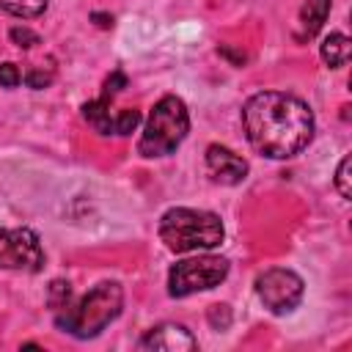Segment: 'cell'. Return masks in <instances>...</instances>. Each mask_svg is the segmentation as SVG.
I'll return each instance as SVG.
<instances>
[{
    "instance_id": "cell-1",
    "label": "cell",
    "mask_w": 352,
    "mask_h": 352,
    "mask_svg": "<svg viewBox=\"0 0 352 352\" xmlns=\"http://www.w3.org/2000/svg\"><path fill=\"white\" fill-rule=\"evenodd\" d=\"M242 126L248 143L261 157L289 160L311 143L314 113L300 96L283 91H261L245 102Z\"/></svg>"
},
{
    "instance_id": "cell-2",
    "label": "cell",
    "mask_w": 352,
    "mask_h": 352,
    "mask_svg": "<svg viewBox=\"0 0 352 352\" xmlns=\"http://www.w3.org/2000/svg\"><path fill=\"white\" fill-rule=\"evenodd\" d=\"M160 239L173 253H190V250H212L223 242L226 228L214 212L206 209H190L176 206L168 209L160 217Z\"/></svg>"
},
{
    "instance_id": "cell-3",
    "label": "cell",
    "mask_w": 352,
    "mask_h": 352,
    "mask_svg": "<svg viewBox=\"0 0 352 352\" xmlns=\"http://www.w3.org/2000/svg\"><path fill=\"white\" fill-rule=\"evenodd\" d=\"M121 305H124L121 283L102 280L77 305L60 308V314L55 316V324L74 338H94L121 314Z\"/></svg>"
},
{
    "instance_id": "cell-4",
    "label": "cell",
    "mask_w": 352,
    "mask_h": 352,
    "mask_svg": "<svg viewBox=\"0 0 352 352\" xmlns=\"http://www.w3.org/2000/svg\"><path fill=\"white\" fill-rule=\"evenodd\" d=\"M187 132H190L187 104L179 96L168 94L148 113V121H146L143 135L138 140V154L146 157V160L168 157L179 148V143L187 138Z\"/></svg>"
},
{
    "instance_id": "cell-5",
    "label": "cell",
    "mask_w": 352,
    "mask_h": 352,
    "mask_svg": "<svg viewBox=\"0 0 352 352\" xmlns=\"http://www.w3.org/2000/svg\"><path fill=\"white\" fill-rule=\"evenodd\" d=\"M228 275V258L223 256H195L176 261L168 272V294L170 297H187L195 292L214 289Z\"/></svg>"
},
{
    "instance_id": "cell-6",
    "label": "cell",
    "mask_w": 352,
    "mask_h": 352,
    "mask_svg": "<svg viewBox=\"0 0 352 352\" xmlns=\"http://www.w3.org/2000/svg\"><path fill=\"white\" fill-rule=\"evenodd\" d=\"M302 292H305L302 278H300L294 270H286V267L264 270V272L256 278V294H258V300L264 302V308H267L270 314H275V316L292 314V311L300 305Z\"/></svg>"
},
{
    "instance_id": "cell-7",
    "label": "cell",
    "mask_w": 352,
    "mask_h": 352,
    "mask_svg": "<svg viewBox=\"0 0 352 352\" xmlns=\"http://www.w3.org/2000/svg\"><path fill=\"white\" fill-rule=\"evenodd\" d=\"M0 267L38 272L44 267L38 234L30 228H0Z\"/></svg>"
},
{
    "instance_id": "cell-8",
    "label": "cell",
    "mask_w": 352,
    "mask_h": 352,
    "mask_svg": "<svg viewBox=\"0 0 352 352\" xmlns=\"http://www.w3.org/2000/svg\"><path fill=\"white\" fill-rule=\"evenodd\" d=\"M195 346H198L195 336L176 322H162L138 341V349H148V352H190Z\"/></svg>"
},
{
    "instance_id": "cell-9",
    "label": "cell",
    "mask_w": 352,
    "mask_h": 352,
    "mask_svg": "<svg viewBox=\"0 0 352 352\" xmlns=\"http://www.w3.org/2000/svg\"><path fill=\"white\" fill-rule=\"evenodd\" d=\"M206 168H209L212 179L220 184H239L248 176V162L220 143H212L206 148Z\"/></svg>"
},
{
    "instance_id": "cell-10",
    "label": "cell",
    "mask_w": 352,
    "mask_h": 352,
    "mask_svg": "<svg viewBox=\"0 0 352 352\" xmlns=\"http://www.w3.org/2000/svg\"><path fill=\"white\" fill-rule=\"evenodd\" d=\"M330 6H333V0H305L302 3V8H300V30H297L300 41H308L322 30V25H324V19L330 14Z\"/></svg>"
},
{
    "instance_id": "cell-11",
    "label": "cell",
    "mask_w": 352,
    "mask_h": 352,
    "mask_svg": "<svg viewBox=\"0 0 352 352\" xmlns=\"http://www.w3.org/2000/svg\"><path fill=\"white\" fill-rule=\"evenodd\" d=\"M319 55L330 69H341V66H346V60L352 55V41L344 33H330L319 47Z\"/></svg>"
},
{
    "instance_id": "cell-12",
    "label": "cell",
    "mask_w": 352,
    "mask_h": 352,
    "mask_svg": "<svg viewBox=\"0 0 352 352\" xmlns=\"http://www.w3.org/2000/svg\"><path fill=\"white\" fill-rule=\"evenodd\" d=\"M47 3L50 0H0V8L11 16L33 19V16H41L47 11Z\"/></svg>"
},
{
    "instance_id": "cell-13",
    "label": "cell",
    "mask_w": 352,
    "mask_h": 352,
    "mask_svg": "<svg viewBox=\"0 0 352 352\" xmlns=\"http://www.w3.org/2000/svg\"><path fill=\"white\" fill-rule=\"evenodd\" d=\"M138 124H140L138 110H118L110 118V135H129V132L138 129Z\"/></svg>"
},
{
    "instance_id": "cell-14",
    "label": "cell",
    "mask_w": 352,
    "mask_h": 352,
    "mask_svg": "<svg viewBox=\"0 0 352 352\" xmlns=\"http://www.w3.org/2000/svg\"><path fill=\"white\" fill-rule=\"evenodd\" d=\"M349 165H352V157L346 154L341 162H338V170H336V190H338V195L344 198V201H349L352 198V176H349Z\"/></svg>"
},
{
    "instance_id": "cell-15",
    "label": "cell",
    "mask_w": 352,
    "mask_h": 352,
    "mask_svg": "<svg viewBox=\"0 0 352 352\" xmlns=\"http://www.w3.org/2000/svg\"><path fill=\"white\" fill-rule=\"evenodd\" d=\"M69 297H72V289H69L66 280H52L50 283V308H55V311L66 308L69 305Z\"/></svg>"
},
{
    "instance_id": "cell-16",
    "label": "cell",
    "mask_w": 352,
    "mask_h": 352,
    "mask_svg": "<svg viewBox=\"0 0 352 352\" xmlns=\"http://www.w3.org/2000/svg\"><path fill=\"white\" fill-rule=\"evenodd\" d=\"M8 38H11L16 47H22V50H30V47H36V44L41 41L38 33H33L30 28H22V25L11 28V30H8Z\"/></svg>"
},
{
    "instance_id": "cell-17",
    "label": "cell",
    "mask_w": 352,
    "mask_h": 352,
    "mask_svg": "<svg viewBox=\"0 0 352 352\" xmlns=\"http://www.w3.org/2000/svg\"><path fill=\"white\" fill-rule=\"evenodd\" d=\"M22 82V72L16 63H0V85L3 88H16Z\"/></svg>"
},
{
    "instance_id": "cell-18",
    "label": "cell",
    "mask_w": 352,
    "mask_h": 352,
    "mask_svg": "<svg viewBox=\"0 0 352 352\" xmlns=\"http://www.w3.org/2000/svg\"><path fill=\"white\" fill-rule=\"evenodd\" d=\"M25 82H28V88L41 91V88H47V85L52 82V72H44V69H30V72L25 74Z\"/></svg>"
},
{
    "instance_id": "cell-19",
    "label": "cell",
    "mask_w": 352,
    "mask_h": 352,
    "mask_svg": "<svg viewBox=\"0 0 352 352\" xmlns=\"http://www.w3.org/2000/svg\"><path fill=\"white\" fill-rule=\"evenodd\" d=\"M209 322H212L217 330H226V327L231 324V311H228V305H212Z\"/></svg>"
},
{
    "instance_id": "cell-20",
    "label": "cell",
    "mask_w": 352,
    "mask_h": 352,
    "mask_svg": "<svg viewBox=\"0 0 352 352\" xmlns=\"http://www.w3.org/2000/svg\"><path fill=\"white\" fill-rule=\"evenodd\" d=\"M126 85V77H124V72H113L110 77H107V82H104V99H110V96H116L121 88Z\"/></svg>"
},
{
    "instance_id": "cell-21",
    "label": "cell",
    "mask_w": 352,
    "mask_h": 352,
    "mask_svg": "<svg viewBox=\"0 0 352 352\" xmlns=\"http://www.w3.org/2000/svg\"><path fill=\"white\" fill-rule=\"evenodd\" d=\"M94 19H96L99 28H110L113 25V16H107V14H94Z\"/></svg>"
}]
</instances>
